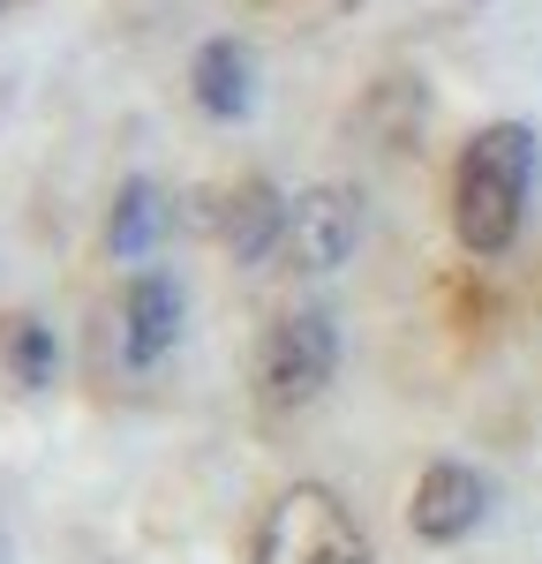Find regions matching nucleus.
I'll return each instance as SVG.
<instances>
[{
  "mask_svg": "<svg viewBox=\"0 0 542 564\" xmlns=\"http://www.w3.org/2000/svg\"><path fill=\"white\" fill-rule=\"evenodd\" d=\"M528 188H535V129L528 121H490L459 143L452 166V234L467 257H505L520 241L528 218Z\"/></svg>",
  "mask_w": 542,
  "mask_h": 564,
  "instance_id": "f257e3e1",
  "label": "nucleus"
},
{
  "mask_svg": "<svg viewBox=\"0 0 542 564\" xmlns=\"http://www.w3.org/2000/svg\"><path fill=\"white\" fill-rule=\"evenodd\" d=\"M249 564H377V557H369V534L339 489L286 481L264 497V512L249 527Z\"/></svg>",
  "mask_w": 542,
  "mask_h": 564,
  "instance_id": "f03ea898",
  "label": "nucleus"
},
{
  "mask_svg": "<svg viewBox=\"0 0 542 564\" xmlns=\"http://www.w3.org/2000/svg\"><path fill=\"white\" fill-rule=\"evenodd\" d=\"M339 377V324L332 308H286L271 316L264 347H257V399L271 414H302L316 406Z\"/></svg>",
  "mask_w": 542,
  "mask_h": 564,
  "instance_id": "7ed1b4c3",
  "label": "nucleus"
},
{
  "mask_svg": "<svg viewBox=\"0 0 542 564\" xmlns=\"http://www.w3.org/2000/svg\"><path fill=\"white\" fill-rule=\"evenodd\" d=\"M361 234H369V212H361V188H347V181H316L286 204V263L294 271L324 279V271L355 263Z\"/></svg>",
  "mask_w": 542,
  "mask_h": 564,
  "instance_id": "20e7f679",
  "label": "nucleus"
},
{
  "mask_svg": "<svg viewBox=\"0 0 542 564\" xmlns=\"http://www.w3.org/2000/svg\"><path fill=\"white\" fill-rule=\"evenodd\" d=\"M181 316H188V294H181L174 271H129L121 286V316H113V339H121V361L129 369H159L166 354L181 347Z\"/></svg>",
  "mask_w": 542,
  "mask_h": 564,
  "instance_id": "39448f33",
  "label": "nucleus"
},
{
  "mask_svg": "<svg viewBox=\"0 0 542 564\" xmlns=\"http://www.w3.org/2000/svg\"><path fill=\"white\" fill-rule=\"evenodd\" d=\"M490 512V481L475 475V467H459V459H430L422 481H414V497H406V527H414V542H430V550H452V542H467L475 527Z\"/></svg>",
  "mask_w": 542,
  "mask_h": 564,
  "instance_id": "423d86ee",
  "label": "nucleus"
},
{
  "mask_svg": "<svg viewBox=\"0 0 542 564\" xmlns=\"http://www.w3.org/2000/svg\"><path fill=\"white\" fill-rule=\"evenodd\" d=\"M188 98H196V113H212V121H249V106H257V53L249 39H219L196 45V61H188Z\"/></svg>",
  "mask_w": 542,
  "mask_h": 564,
  "instance_id": "0eeeda50",
  "label": "nucleus"
},
{
  "mask_svg": "<svg viewBox=\"0 0 542 564\" xmlns=\"http://www.w3.org/2000/svg\"><path fill=\"white\" fill-rule=\"evenodd\" d=\"M286 204L294 196H279L271 181H241L234 188V204H226V249H234V263H264L271 249H286Z\"/></svg>",
  "mask_w": 542,
  "mask_h": 564,
  "instance_id": "6e6552de",
  "label": "nucleus"
},
{
  "mask_svg": "<svg viewBox=\"0 0 542 564\" xmlns=\"http://www.w3.org/2000/svg\"><path fill=\"white\" fill-rule=\"evenodd\" d=\"M159 226H166L159 188H151V181H121L113 218H106V249H113L121 263H143V257H151V241H159Z\"/></svg>",
  "mask_w": 542,
  "mask_h": 564,
  "instance_id": "1a4fd4ad",
  "label": "nucleus"
},
{
  "mask_svg": "<svg viewBox=\"0 0 542 564\" xmlns=\"http://www.w3.org/2000/svg\"><path fill=\"white\" fill-rule=\"evenodd\" d=\"M0 361H8V377H15L23 391H45L53 377H61V339H53V324H45V316H8Z\"/></svg>",
  "mask_w": 542,
  "mask_h": 564,
  "instance_id": "9d476101",
  "label": "nucleus"
}]
</instances>
